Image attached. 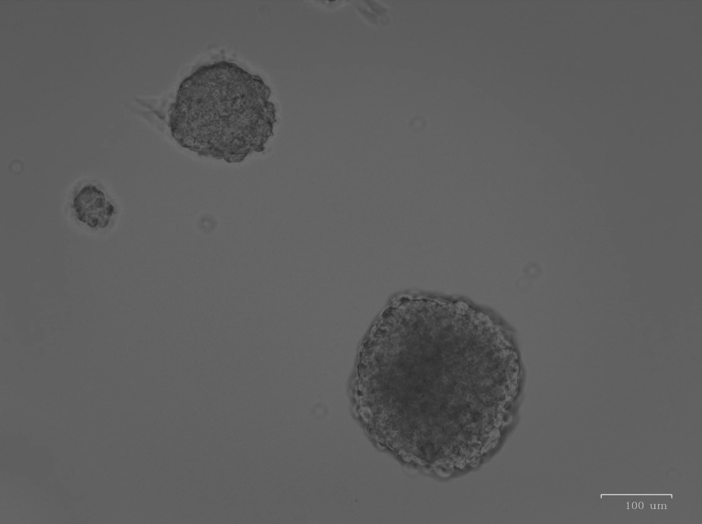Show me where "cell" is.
Returning <instances> with one entry per match:
<instances>
[{
  "label": "cell",
  "mask_w": 702,
  "mask_h": 524,
  "mask_svg": "<svg viewBox=\"0 0 702 524\" xmlns=\"http://www.w3.org/2000/svg\"><path fill=\"white\" fill-rule=\"evenodd\" d=\"M258 75L220 61L198 67L180 84L169 114L173 138L199 155L243 161L272 135L275 107Z\"/></svg>",
  "instance_id": "obj_1"
},
{
  "label": "cell",
  "mask_w": 702,
  "mask_h": 524,
  "mask_svg": "<svg viewBox=\"0 0 702 524\" xmlns=\"http://www.w3.org/2000/svg\"><path fill=\"white\" fill-rule=\"evenodd\" d=\"M72 208L77 220L90 228H105L114 214V205L97 186L88 184L75 195Z\"/></svg>",
  "instance_id": "obj_2"
}]
</instances>
